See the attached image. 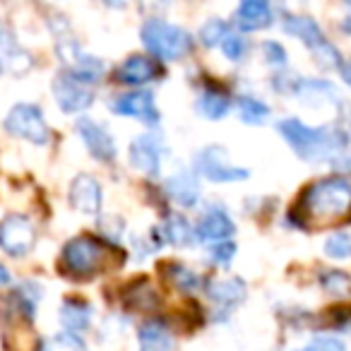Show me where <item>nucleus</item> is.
Returning <instances> with one entry per match:
<instances>
[{"label":"nucleus","mask_w":351,"mask_h":351,"mask_svg":"<svg viewBox=\"0 0 351 351\" xmlns=\"http://www.w3.org/2000/svg\"><path fill=\"white\" fill-rule=\"evenodd\" d=\"M34 243L36 229L29 217L12 212L0 221V250L3 253H8L10 258H25L27 253H32Z\"/></svg>","instance_id":"7"},{"label":"nucleus","mask_w":351,"mask_h":351,"mask_svg":"<svg viewBox=\"0 0 351 351\" xmlns=\"http://www.w3.org/2000/svg\"><path fill=\"white\" fill-rule=\"evenodd\" d=\"M5 130L12 137H20V140L32 142V145H46L51 140L49 123H46L41 108L34 106V104H17V106H12L5 118Z\"/></svg>","instance_id":"6"},{"label":"nucleus","mask_w":351,"mask_h":351,"mask_svg":"<svg viewBox=\"0 0 351 351\" xmlns=\"http://www.w3.org/2000/svg\"><path fill=\"white\" fill-rule=\"evenodd\" d=\"M296 351H346V346L339 337L320 335V337H313L308 344H303L301 349H296Z\"/></svg>","instance_id":"31"},{"label":"nucleus","mask_w":351,"mask_h":351,"mask_svg":"<svg viewBox=\"0 0 351 351\" xmlns=\"http://www.w3.org/2000/svg\"><path fill=\"white\" fill-rule=\"evenodd\" d=\"M12 282V274L10 269L5 267V265H0V287H8V284Z\"/></svg>","instance_id":"35"},{"label":"nucleus","mask_w":351,"mask_h":351,"mask_svg":"<svg viewBox=\"0 0 351 351\" xmlns=\"http://www.w3.org/2000/svg\"><path fill=\"white\" fill-rule=\"evenodd\" d=\"M0 70H3V63H0Z\"/></svg>","instance_id":"39"},{"label":"nucleus","mask_w":351,"mask_h":351,"mask_svg":"<svg viewBox=\"0 0 351 351\" xmlns=\"http://www.w3.org/2000/svg\"><path fill=\"white\" fill-rule=\"evenodd\" d=\"M101 186H99V181L94 178V176L89 173H80L73 178V183H70V205L75 207L77 212H82V215H99V210H101Z\"/></svg>","instance_id":"15"},{"label":"nucleus","mask_w":351,"mask_h":351,"mask_svg":"<svg viewBox=\"0 0 351 351\" xmlns=\"http://www.w3.org/2000/svg\"><path fill=\"white\" fill-rule=\"evenodd\" d=\"M274 22L269 0H239L236 8V27L241 32H263Z\"/></svg>","instance_id":"17"},{"label":"nucleus","mask_w":351,"mask_h":351,"mask_svg":"<svg viewBox=\"0 0 351 351\" xmlns=\"http://www.w3.org/2000/svg\"><path fill=\"white\" fill-rule=\"evenodd\" d=\"M195 169L212 183H239L250 176L248 169L234 166L221 147H207L195 156Z\"/></svg>","instance_id":"8"},{"label":"nucleus","mask_w":351,"mask_h":351,"mask_svg":"<svg viewBox=\"0 0 351 351\" xmlns=\"http://www.w3.org/2000/svg\"><path fill=\"white\" fill-rule=\"evenodd\" d=\"M111 108H113V113H118V116L135 118V121L145 123V125H156L161 118L152 92H145V89L121 94L116 101H111Z\"/></svg>","instance_id":"11"},{"label":"nucleus","mask_w":351,"mask_h":351,"mask_svg":"<svg viewBox=\"0 0 351 351\" xmlns=\"http://www.w3.org/2000/svg\"><path fill=\"white\" fill-rule=\"evenodd\" d=\"M351 215V181L344 176H327L303 191L293 207L298 226H330Z\"/></svg>","instance_id":"2"},{"label":"nucleus","mask_w":351,"mask_h":351,"mask_svg":"<svg viewBox=\"0 0 351 351\" xmlns=\"http://www.w3.org/2000/svg\"><path fill=\"white\" fill-rule=\"evenodd\" d=\"M322 250H325V255L332 260H349L351 258V234H346V231H335V234L327 236Z\"/></svg>","instance_id":"26"},{"label":"nucleus","mask_w":351,"mask_h":351,"mask_svg":"<svg viewBox=\"0 0 351 351\" xmlns=\"http://www.w3.org/2000/svg\"><path fill=\"white\" fill-rule=\"evenodd\" d=\"M231 108V94L221 87H210L200 94L197 99V113L210 121H219L229 113Z\"/></svg>","instance_id":"22"},{"label":"nucleus","mask_w":351,"mask_h":351,"mask_svg":"<svg viewBox=\"0 0 351 351\" xmlns=\"http://www.w3.org/2000/svg\"><path fill=\"white\" fill-rule=\"evenodd\" d=\"M137 339H140V351H173L176 346L173 332L159 317L142 322L137 330Z\"/></svg>","instance_id":"19"},{"label":"nucleus","mask_w":351,"mask_h":351,"mask_svg":"<svg viewBox=\"0 0 351 351\" xmlns=\"http://www.w3.org/2000/svg\"><path fill=\"white\" fill-rule=\"evenodd\" d=\"M320 284L332 296H346V293L351 291V277L346 272H339V269H327V272H322Z\"/></svg>","instance_id":"27"},{"label":"nucleus","mask_w":351,"mask_h":351,"mask_svg":"<svg viewBox=\"0 0 351 351\" xmlns=\"http://www.w3.org/2000/svg\"><path fill=\"white\" fill-rule=\"evenodd\" d=\"M0 63L8 65L10 70H15V73H20V70H25L32 65L29 56L17 46L15 36L5 29H0Z\"/></svg>","instance_id":"24"},{"label":"nucleus","mask_w":351,"mask_h":351,"mask_svg":"<svg viewBox=\"0 0 351 351\" xmlns=\"http://www.w3.org/2000/svg\"><path fill=\"white\" fill-rule=\"evenodd\" d=\"M159 75V68L152 58L147 56H130L116 68V80L121 84H130V87H140L147 84Z\"/></svg>","instance_id":"18"},{"label":"nucleus","mask_w":351,"mask_h":351,"mask_svg":"<svg viewBox=\"0 0 351 351\" xmlns=\"http://www.w3.org/2000/svg\"><path fill=\"white\" fill-rule=\"evenodd\" d=\"M171 282L181 291H197L202 284L200 274L193 272L191 267H183V265H171Z\"/></svg>","instance_id":"28"},{"label":"nucleus","mask_w":351,"mask_h":351,"mask_svg":"<svg viewBox=\"0 0 351 351\" xmlns=\"http://www.w3.org/2000/svg\"><path fill=\"white\" fill-rule=\"evenodd\" d=\"M92 315H94V311L87 301L68 298V301L60 306V325H63V332L82 335V332L92 325Z\"/></svg>","instance_id":"20"},{"label":"nucleus","mask_w":351,"mask_h":351,"mask_svg":"<svg viewBox=\"0 0 351 351\" xmlns=\"http://www.w3.org/2000/svg\"><path fill=\"white\" fill-rule=\"evenodd\" d=\"M207 296H210V301L215 303L217 315L224 320V317H229L231 313L245 301L248 289H245L243 279H239V277L217 279V282H212L210 287H207Z\"/></svg>","instance_id":"12"},{"label":"nucleus","mask_w":351,"mask_h":351,"mask_svg":"<svg viewBox=\"0 0 351 351\" xmlns=\"http://www.w3.org/2000/svg\"><path fill=\"white\" fill-rule=\"evenodd\" d=\"M108 5H113V8H123L125 5V0H106Z\"/></svg>","instance_id":"37"},{"label":"nucleus","mask_w":351,"mask_h":351,"mask_svg":"<svg viewBox=\"0 0 351 351\" xmlns=\"http://www.w3.org/2000/svg\"><path fill=\"white\" fill-rule=\"evenodd\" d=\"M282 29L287 32L289 36H293V39L301 41V44L313 53V60H315L322 70H335V68L339 70V65H341L339 51H337L335 44L322 34L320 25H317L313 17L287 15L282 22Z\"/></svg>","instance_id":"4"},{"label":"nucleus","mask_w":351,"mask_h":351,"mask_svg":"<svg viewBox=\"0 0 351 351\" xmlns=\"http://www.w3.org/2000/svg\"><path fill=\"white\" fill-rule=\"evenodd\" d=\"M221 51H224V56L229 60H241L245 56V51H248V41H245L243 34H239V32H231L224 36V41H221Z\"/></svg>","instance_id":"30"},{"label":"nucleus","mask_w":351,"mask_h":351,"mask_svg":"<svg viewBox=\"0 0 351 351\" xmlns=\"http://www.w3.org/2000/svg\"><path fill=\"white\" fill-rule=\"evenodd\" d=\"M234 255H236V243H231V241H221V243L210 245V258L217 265H221V267H229Z\"/></svg>","instance_id":"32"},{"label":"nucleus","mask_w":351,"mask_h":351,"mask_svg":"<svg viewBox=\"0 0 351 351\" xmlns=\"http://www.w3.org/2000/svg\"><path fill=\"white\" fill-rule=\"evenodd\" d=\"M161 156H164V147H161L159 137L152 135V132H145V135L135 137L130 142V166L137 169L140 173L147 176H156L161 171Z\"/></svg>","instance_id":"13"},{"label":"nucleus","mask_w":351,"mask_h":351,"mask_svg":"<svg viewBox=\"0 0 351 351\" xmlns=\"http://www.w3.org/2000/svg\"><path fill=\"white\" fill-rule=\"evenodd\" d=\"M289 92L296 99H301L308 106H322V104H339V89L327 80H315V77H301L291 84Z\"/></svg>","instance_id":"16"},{"label":"nucleus","mask_w":351,"mask_h":351,"mask_svg":"<svg viewBox=\"0 0 351 351\" xmlns=\"http://www.w3.org/2000/svg\"><path fill=\"white\" fill-rule=\"evenodd\" d=\"M77 135L84 142L87 152L101 164L116 159V140L113 135L101 125V123L92 121V118H80L77 121Z\"/></svg>","instance_id":"10"},{"label":"nucleus","mask_w":351,"mask_h":351,"mask_svg":"<svg viewBox=\"0 0 351 351\" xmlns=\"http://www.w3.org/2000/svg\"><path fill=\"white\" fill-rule=\"evenodd\" d=\"M263 53H265V60H267L269 65H274V68H282V65H287V60H289L284 46L277 44V41H265Z\"/></svg>","instance_id":"33"},{"label":"nucleus","mask_w":351,"mask_h":351,"mask_svg":"<svg viewBox=\"0 0 351 351\" xmlns=\"http://www.w3.org/2000/svg\"><path fill=\"white\" fill-rule=\"evenodd\" d=\"M229 34V27H226L224 20H210L202 25L200 29V41L207 46V49H215V46H221V41H224V36Z\"/></svg>","instance_id":"29"},{"label":"nucleus","mask_w":351,"mask_h":351,"mask_svg":"<svg viewBox=\"0 0 351 351\" xmlns=\"http://www.w3.org/2000/svg\"><path fill=\"white\" fill-rule=\"evenodd\" d=\"M140 36L145 49L161 60H181L193 49V36L183 27L171 25L166 20H156V17L142 25Z\"/></svg>","instance_id":"3"},{"label":"nucleus","mask_w":351,"mask_h":351,"mask_svg":"<svg viewBox=\"0 0 351 351\" xmlns=\"http://www.w3.org/2000/svg\"><path fill=\"white\" fill-rule=\"evenodd\" d=\"M166 188H169V195L183 207H193L200 200V183L191 171H178L176 176H171Z\"/></svg>","instance_id":"21"},{"label":"nucleus","mask_w":351,"mask_h":351,"mask_svg":"<svg viewBox=\"0 0 351 351\" xmlns=\"http://www.w3.org/2000/svg\"><path fill=\"white\" fill-rule=\"evenodd\" d=\"M39 351H51V349H49V346H46V344H41V349H39Z\"/></svg>","instance_id":"38"},{"label":"nucleus","mask_w":351,"mask_h":351,"mask_svg":"<svg viewBox=\"0 0 351 351\" xmlns=\"http://www.w3.org/2000/svg\"><path fill=\"white\" fill-rule=\"evenodd\" d=\"M239 116L248 125H265L269 121V116H272V111H269V106L263 99L245 94V97L239 99Z\"/></svg>","instance_id":"25"},{"label":"nucleus","mask_w":351,"mask_h":351,"mask_svg":"<svg viewBox=\"0 0 351 351\" xmlns=\"http://www.w3.org/2000/svg\"><path fill=\"white\" fill-rule=\"evenodd\" d=\"M339 75H341V80H344V82L351 87V58H349V60H341V65H339Z\"/></svg>","instance_id":"34"},{"label":"nucleus","mask_w":351,"mask_h":351,"mask_svg":"<svg viewBox=\"0 0 351 351\" xmlns=\"http://www.w3.org/2000/svg\"><path fill=\"white\" fill-rule=\"evenodd\" d=\"M341 29H344L346 34L351 36V15H346V17H344V22H341Z\"/></svg>","instance_id":"36"},{"label":"nucleus","mask_w":351,"mask_h":351,"mask_svg":"<svg viewBox=\"0 0 351 351\" xmlns=\"http://www.w3.org/2000/svg\"><path fill=\"white\" fill-rule=\"evenodd\" d=\"M279 135L289 147L311 164H351V140L346 130L335 125L313 128L298 118H284L277 125Z\"/></svg>","instance_id":"1"},{"label":"nucleus","mask_w":351,"mask_h":351,"mask_svg":"<svg viewBox=\"0 0 351 351\" xmlns=\"http://www.w3.org/2000/svg\"><path fill=\"white\" fill-rule=\"evenodd\" d=\"M159 234L166 243L178 245V248H186V245H191L193 239H195V229H191V224H188L181 215H171L169 219H166V224L159 226Z\"/></svg>","instance_id":"23"},{"label":"nucleus","mask_w":351,"mask_h":351,"mask_svg":"<svg viewBox=\"0 0 351 351\" xmlns=\"http://www.w3.org/2000/svg\"><path fill=\"white\" fill-rule=\"evenodd\" d=\"M346 3H349V5H351V0H346Z\"/></svg>","instance_id":"40"},{"label":"nucleus","mask_w":351,"mask_h":351,"mask_svg":"<svg viewBox=\"0 0 351 351\" xmlns=\"http://www.w3.org/2000/svg\"><path fill=\"white\" fill-rule=\"evenodd\" d=\"M108 250L94 236H77L68 241L60 253V269L70 279H92L106 265Z\"/></svg>","instance_id":"5"},{"label":"nucleus","mask_w":351,"mask_h":351,"mask_svg":"<svg viewBox=\"0 0 351 351\" xmlns=\"http://www.w3.org/2000/svg\"><path fill=\"white\" fill-rule=\"evenodd\" d=\"M234 231L236 224L229 217V212L221 210V207H210L197 221L195 239L202 241V243H221V241H229Z\"/></svg>","instance_id":"14"},{"label":"nucleus","mask_w":351,"mask_h":351,"mask_svg":"<svg viewBox=\"0 0 351 351\" xmlns=\"http://www.w3.org/2000/svg\"><path fill=\"white\" fill-rule=\"evenodd\" d=\"M51 87H53V99H56V104H58V108L63 113H68V116L87 111L94 104V94H92V89H89V84L77 80L75 75H70L68 70L56 75Z\"/></svg>","instance_id":"9"}]
</instances>
